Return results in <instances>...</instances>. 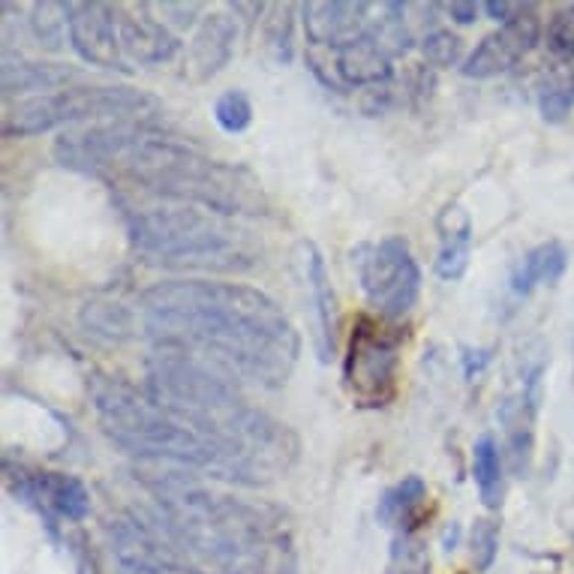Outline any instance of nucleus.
Listing matches in <instances>:
<instances>
[{
    "mask_svg": "<svg viewBox=\"0 0 574 574\" xmlns=\"http://www.w3.org/2000/svg\"><path fill=\"white\" fill-rule=\"evenodd\" d=\"M136 313L157 346L217 364L237 382L283 388L298 364L295 325L268 292L247 283L160 280L138 295Z\"/></svg>",
    "mask_w": 574,
    "mask_h": 574,
    "instance_id": "nucleus-1",
    "label": "nucleus"
},
{
    "mask_svg": "<svg viewBox=\"0 0 574 574\" xmlns=\"http://www.w3.org/2000/svg\"><path fill=\"white\" fill-rule=\"evenodd\" d=\"M54 157L82 175L130 184L157 199L225 217H265L271 208L262 181L247 166L208 157L145 121L66 130L54 142Z\"/></svg>",
    "mask_w": 574,
    "mask_h": 574,
    "instance_id": "nucleus-2",
    "label": "nucleus"
},
{
    "mask_svg": "<svg viewBox=\"0 0 574 574\" xmlns=\"http://www.w3.org/2000/svg\"><path fill=\"white\" fill-rule=\"evenodd\" d=\"M244 382L223 367L181 350L157 346L145 362V388L166 410L199 427L211 439L232 485H271L298 463L301 442L292 427L277 422L244 394Z\"/></svg>",
    "mask_w": 574,
    "mask_h": 574,
    "instance_id": "nucleus-3",
    "label": "nucleus"
},
{
    "mask_svg": "<svg viewBox=\"0 0 574 574\" xmlns=\"http://www.w3.org/2000/svg\"><path fill=\"white\" fill-rule=\"evenodd\" d=\"M130 241L148 265L196 274H244L262 262V241L237 217L196 205L126 208Z\"/></svg>",
    "mask_w": 574,
    "mask_h": 574,
    "instance_id": "nucleus-4",
    "label": "nucleus"
},
{
    "mask_svg": "<svg viewBox=\"0 0 574 574\" xmlns=\"http://www.w3.org/2000/svg\"><path fill=\"white\" fill-rule=\"evenodd\" d=\"M88 394L102 433L121 451L145 463L196 469L220 478L223 457L217 445L199 427L150 398L148 388H136L121 376L97 370L88 376Z\"/></svg>",
    "mask_w": 574,
    "mask_h": 574,
    "instance_id": "nucleus-5",
    "label": "nucleus"
},
{
    "mask_svg": "<svg viewBox=\"0 0 574 574\" xmlns=\"http://www.w3.org/2000/svg\"><path fill=\"white\" fill-rule=\"evenodd\" d=\"M160 112L157 97L130 85H75V88L25 97L10 102L3 112V136H42L49 130L70 124H118V121H145Z\"/></svg>",
    "mask_w": 574,
    "mask_h": 574,
    "instance_id": "nucleus-6",
    "label": "nucleus"
},
{
    "mask_svg": "<svg viewBox=\"0 0 574 574\" xmlns=\"http://www.w3.org/2000/svg\"><path fill=\"white\" fill-rule=\"evenodd\" d=\"M403 334L386 319L362 316L350 334L343 358V382L358 406L382 410L398 391V367Z\"/></svg>",
    "mask_w": 574,
    "mask_h": 574,
    "instance_id": "nucleus-7",
    "label": "nucleus"
},
{
    "mask_svg": "<svg viewBox=\"0 0 574 574\" xmlns=\"http://www.w3.org/2000/svg\"><path fill=\"white\" fill-rule=\"evenodd\" d=\"M358 280L367 304L386 322L403 319L422 295V268L415 262L406 237L400 235L386 237L358 253Z\"/></svg>",
    "mask_w": 574,
    "mask_h": 574,
    "instance_id": "nucleus-8",
    "label": "nucleus"
},
{
    "mask_svg": "<svg viewBox=\"0 0 574 574\" xmlns=\"http://www.w3.org/2000/svg\"><path fill=\"white\" fill-rule=\"evenodd\" d=\"M66 25H70V46L90 66L126 73L124 51L118 39L112 3H97V0H73L66 3Z\"/></svg>",
    "mask_w": 574,
    "mask_h": 574,
    "instance_id": "nucleus-9",
    "label": "nucleus"
},
{
    "mask_svg": "<svg viewBox=\"0 0 574 574\" xmlns=\"http://www.w3.org/2000/svg\"><path fill=\"white\" fill-rule=\"evenodd\" d=\"M538 37H541V19H538L536 7H526L517 19H512L509 25H500L493 34H487L466 54L461 73L466 78H493V75L509 73L514 63L536 49Z\"/></svg>",
    "mask_w": 574,
    "mask_h": 574,
    "instance_id": "nucleus-10",
    "label": "nucleus"
},
{
    "mask_svg": "<svg viewBox=\"0 0 574 574\" xmlns=\"http://www.w3.org/2000/svg\"><path fill=\"white\" fill-rule=\"evenodd\" d=\"M7 481L19 500L37 505L39 512L58 514L63 521H85L90 514V490L82 478L46 469H13L7 463Z\"/></svg>",
    "mask_w": 574,
    "mask_h": 574,
    "instance_id": "nucleus-11",
    "label": "nucleus"
},
{
    "mask_svg": "<svg viewBox=\"0 0 574 574\" xmlns=\"http://www.w3.org/2000/svg\"><path fill=\"white\" fill-rule=\"evenodd\" d=\"M370 10L364 0H313L301 7V22L313 46L340 51L370 30Z\"/></svg>",
    "mask_w": 574,
    "mask_h": 574,
    "instance_id": "nucleus-12",
    "label": "nucleus"
},
{
    "mask_svg": "<svg viewBox=\"0 0 574 574\" xmlns=\"http://www.w3.org/2000/svg\"><path fill=\"white\" fill-rule=\"evenodd\" d=\"M114 25H118V39H121L126 61L142 63V66H160L181 51V39L175 37V30L162 25L160 19L150 13L148 3L114 7Z\"/></svg>",
    "mask_w": 574,
    "mask_h": 574,
    "instance_id": "nucleus-13",
    "label": "nucleus"
},
{
    "mask_svg": "<svg viewBox=\"0 0 574 574\" xmlns=\"http://www.w3.org/2000/svg\"><path fill=\"white\" fill-rule=\"evenodd\" d=\"M237 42V22L225 13H211L201 19L187 54H184V73L193 82H211L213 75L223 73V66L232 61Z\"/></svg>",
    "mask_w": 574,
    "mask_h": 574,
    "instance_id": "nucleus-14",
    "label": "nucleus"
},
{
    "mask_svg": "<svg viewBox=\"0 0 574 574\" xmlns=\"http://www.w3.org/2000/svg\"><path fill=\"white\" fill-rule=\"evenodd\" d=\"M541 394H529V391H517L512 398L500 403L502 433H505V461L512 466L517 478H526L533 469V451H536V415Z\"/></svg>",
    "mask_w": 574,
    "mask_h": 574,
    "instance_id": "nucleus-15",
    "label": "nucleus"
},
{
    "mask_svg": "<svg viewBox=\"0 0 574 574\" xmlns=\"http://www.w3.org/2000/svg\"><path fill=\"white\" fill-rule=\"evenodd\" d=\"M82 82V73L66 63L49 61H27V58H15V54H3V97H46V94H58V90L75 88Z\"/></svg>",
    "mask_w": 574,
    "mask_h": 574,
    "instance_id": "nucleus-16",
    "label": "nucleus"
},
{
    "mask_svg": "<svg viewBox=\"0 0 574 574\" xmlns=\"http://www.w3.org/2000/svg\"><path fill=\"white\" fill-rule=\"evenodd\" d=\"M301 251H304L307 289H310L313 307H316V350H319V358L328 362L338 350V301H334L328 265H325L319 247L307 241V244H301Z\"/></svg>",
    "mask_w": 574,
    "mask_h": 574,
    "instance_id": "nucleus-17",
    "label": "nucleus"
},
{
    "mask_svg": "<svg viewBox=\"0 0 574 574\" xmlns=\"http://www.w3.org/2000/svg\"><path fill=\"white\" fill-rule=\"evenodd\" d=\"M340 82L350 85V88H379L388 85L394 78V66H391V54H388L376 37L367 30L364 37H358L355 42H350L346 49L338 51V61H334Z\"/></svg>",
    "mask_w": 574,
    "mask_h": 574,
    "instance_id": "nucleus-18",
    "label": "nucleus"
},
{
    "mask_svg": "<svg viewBox=\"0 0 574 574\" xmlns=\"http://www.w3.org/2000/svg\"><path fill=\"white\" fill-rule=\"evenodd\" d=\"M427 502V485L422 475H406L403 481L391 485L379 497V505H376V521L382 526H391L400 533H415V521L425 509Z\"/></svg>",
    "mask_w": 574,
    "mask_h": 574,
    "instance_id": "nucleus-19",
    "label": "nucleus"
},
{
    "mask_svg": "<svg viewBox=\"0 0 574 574\" xmlns=\"http://www.w3.org/2000/svg\"><path fill=\"white\" fill-rule=\"evenodd\" d=\"M569 265V253L560 241H545L533 251L526 253L524 259L517 262L512 274V292L514 295H529L538 286H553L560 283V277L565 274Z\"/></svg>",
    "mask_w": 574,
    "mask_h": 574,
    "instance_id": "nucleus-20",
    "label": "nucleus"
},
{
    "mask_svg": "<svg viewBox=\"0 0 574 574\" xmlns=\"http://www.w3.org/2000/svg\"><path fill=\"white\" fill-rule=\"evenodd\" d=\"M473 478L481 502L497 512L505 497V451L487 433L473 445Z\"/></svg>",
    "mask_w": 574,
    "mask_h": 574,
    "instance_id": "nucleus-21",
    "label": "nucleus"
},
{
    "mask_svg": "<svg viewBox=\"0 0 574 574\" xmlns=\"http://www.w3.org/2000/svg\"><path fill=\"white\" fill-rule=\"evenodd\" d=\"M445 217L451 220V225L439 223L442 229V247L437 256V274L442 280H461L469 268V251H473V225L469 217L461 213V220L454 223L457 208H445Z\"/></svg>",
    "mask_w": 574,
    "mask_h": 574,
    "instance_id": "nucleus-22",
    "label": "nucleus"
},
{
    "mask_svg": "<svg viewBox=\"0 0 574 574\" xmlns=\"http://www.w3.org/2000/svg\"><path fill=\"white\" fill-rule=\"evenodd\" d=\"M574 109V66L557 63L538 82V112L548 124H562Z\"/></svg>",
    "mask_w": 574,
    "mask_h": 574,
    "instance_id": "nucleus-23",
    "label": "nucleus"
},
{
    "mask_svg": "<svg viewBox=\"0 0 574 574\" xmlns=\"http://www.w3.org/2000/svg\"><path fill=\"white\" fill-rule=\"evenodd\" d=\"M262 42L271 61L283 63V66L292 63V54H295V7L292 3L265 7Z\"/></svg>",
    "mask_w": 574,
    "mask_h": 574,
    "instance_id": "nucleus-24",
    "label": "nucleus"
},
{
    "mask_svg": "<svg viewBox=\"0 0 574 574\" xmlns=\"http://www.w3.org/2000/svg\"><path fill=\"white\" fill-rule=\"evenodd\" d=\"M138 313L126 310L118 301H88L85 310H82V322L85 328H90L94 334L112 340L130 338V331H136Z\"/></svg>",
    "mask_w": 574,
    "mask_h": 574,
    "instance_id": "nucleus-25",
    "label": "nucleus"
},
{
    "mask_svg": "<svg viewBox=\"0 0 574 574\" xmlns=\"http://www.w3.org/2000/svg\"><path fill=\"white\" fill-rule=\"evenodd\" d=\"M30 37L37 39V46L49 51H61L70 39V25H66V3H34L27 15Z\"/></svg>",
    "mask_w": 574,
    "mask_h": 574,
    "instance_id": "nucleus-26",
    "label": "nucleus"
},
{
    "mask_svg": "<svg viewBox=\"0 0 574 574\" xmlns=\"http://www.w3.org/2000/svg\"><path fill=\"white\" fill-rule=\"evenodd\" d=\"M422 54L430 66L445 70V66H463V39L457 34H451L449 27H430L422 37Z\"/></svg>",
    "mask_w": 574,
    "mask_h": 574,
    "instance_id": "nucleus-27",
    "label": "nucleus"
},
{
    "mask_svg": "<svg viewBox=\"0 0 574 574\" xmlns=\"http://www.w3.org/2000/svg\"><path fill=\"white\" fill-rule=\"evenodd\" d=\"M213 118H217L220 130L229 133V136L244 133V130L253 124L251 97H247L244 90H225V94H220L217 102H213Z\"/></svg>",
    "mask_w": 574,
    "mask_h": 574,
    "instance_id": "nucleus-28",
    "label": "nucleus"
},
{
    "mask_svg": "<svg viewBox=\"0 0 574 574\" xmlns=\"http://www.w3.org/2000/svg\"><path fill=\"white\" fill-rule=\"evenodd\" d=\"M388 574H430L427 548L415 533H400L391 548V569Z\"/></svg>",
    "mask_w": 574,
    "mask_h": 574,
    "instance_id": "nucleus-29",
    "label": "nucleus"
},
{
    "mask_svg": "<svg viewBox=\"0 0 574 574\" xmlns=\"http://www.w3.org/2000/svg\"><path fill=\"white\" fill-rule=\"evenodd\" d=\"M548 46L553 54H560L565 61L574 58V3H569V7H562V10L550 15Z\"/></svg>",
    "mask_w": 574,
    "mask_h": 574,
    "instance_id": "nucleus-30",
    "label": "nucleus"
},
{
    "mask_svg": "<svg viewBox=\"0 0 574 574\" xmlns=\"http://www.w3.org/2000/svg\"><path fill=\"white\" fill-rule=\"evenodd\" d=\"M497 548H500V526L493 521H475L473 526V562L478 572H487L493 560H497Z\"/></svg>",
    "mask_w": 574,
    "mask_h": 574,
    "instance_id": "nucleus-31",
    "label": "nucleus"
},
{
    "mask_svg": "<svg viewBox=\"0 0 574 574\" xmlns=\"http://www.w3.org/2000/svg\"><path fill=\"white\" fill-rule=\"evenodd\" d=\"M150 13L160 19L162 25L175 27V30H184V27H193L199 22L201 3H148Z\"/></svg>",
    "mask_w": 574,
    "mask_h": 574,
    "instance_id": "nucleus-32",
    "label": "nucleus"
},
{
    "mask_svg": "<svg viewBox=\"0 0 574 574\" xmlns=\"http://www.w3.org/2000/svg\"><path fill=\"white\" fill-rule=\"evenodd\" d=\"M461 364H463V376L466 379H475V376L485 374V367L493 362V350H473V346H463Z\"/></svg>",
    "mask_w": 574,
    "mask_h": 574,
    "instance_id": "nucleus-33",
    "label": "nucleus"
},
{
    "mask_svg": "<svg viewBox=\"0 0 574 574\" xmlns=\"http://www.w3.org/2000/svg\"><path fill=\"white\" fill-rule=\"evenodd\" d=\"M529 3H509V0H487V3H481V10H485L493 22H500V25H509L512 19H517V15L524 13Z\"/></svg>",
    "mask_w": 574,
    "mask_h": 574,
    "instance_id": "nucleus-34",
    "label": "nucleus"
},
{
    "mask_svg": "<svg viewBox=\"0 0 574 574\" xmlns=\"http://www.w3.org/2000/svg\"><path fill=\"white\" fill-rule=\"evenodd\" d=\"M478 3H463V0H454V3H445V13L451 15V22H457V25H473L475 19H478Z\"/></svg>",
    "mask_w": 574,
    "mask_h": 574,
    "instance_id": "nucleus-35",
    "label": "nucleus"
},
{
    "mask_svg": "<svg viewBox=\"0 0 574 574\" xmlns=\"http://www.w3.org/2000/svg\"><path fill=\"white\" fill-rule=\"evenodd\" d=\"M457 536H461V529L451 524L449 529H445V536H442V541H445V550H454V545H457Z\"/></svg>",
    "mask_w": 574,
    "mask_h": 574,
    "instance_id": "nucleus-36",
    "label": "nucleus"
}]
</instances>
